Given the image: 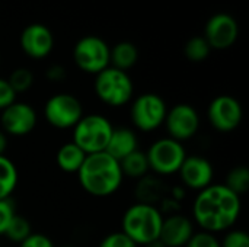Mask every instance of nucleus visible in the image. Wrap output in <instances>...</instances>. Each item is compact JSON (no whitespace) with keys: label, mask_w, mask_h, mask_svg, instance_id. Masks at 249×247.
Masks as SVG:
<instances>
[{"label":"nucleus","mask_w":249,"mask_h":247,"mask_svg":"<svg viewBox=\"0 0 249 247\" xmlns=\"http://www.w3.org/2000/svg\"><path fill=\"white\" fill-rule=\"evenodd\" d=\"M19 41L22 51L34 60L48 57L54 48V35L51 29L42 23H31L23 28Z\"/></svg>","instance_id":"obj_14"},{"label":"nucleus","mask_w":249,"mask_h":247,"mask_svg":"<svg viewBox=\"0 0 249 247\" xmlns=\"http://www.w3.org/2000/svg\"><path fill=\"white\" fill-rule=\"evenodd\" d=\"M45 76L48 80L51 82H61L64 77H66V70L64 67H61L60 64H53L47 68L45 71Z\"/></svg>","instance_id":"obj_32"},{"label":"nucleus","mask_w":249,"mask_h":247,"mask_svg":"<svg viewBox=\"0 0 249 247\" xmlns=\"http://www.w3.org/2000/svg\"><path fill=\"white\" fill-rule=\"evenodd\" d=\"M7 146H9L7 134L0 128V156H4V153H6V150H7Z\"/></svg>","instance_id":"obj_33"},{"label":"nucleus","mask_w":249,"mask_h":247,"mask_svg":"<svg viewBox=\"0 0 249 247\" xmlns=\"http://www.w3.org/2000/svg\"><path fill=\"white\" fill-rule=\"evenodd\" d=\"M60 247H74V246H71V245H63V246H60Z\"/></svg>","instance_id":"obj_35"},{"label":"nucleus","mask_w":249,"mask_h":247,"mask_svg":"<svg viewBox=\"0 0 249 247\" xmlns=\"http://www.w3.org/2000/svg\"><path fill=\"white\" fill-rule=\"evenodd\" d=\"M220 247H249V236L245 230H228Z\"/></svg>","instance_id":"obj_26"},{"label":"nucleus","mask_w":249,"mask_h":247,"mask_svg":"<svg viewBox=\"0 0 249 247\" xmlns=\"http://www.w3.org/2000/svg\"><path fill=\"white\" fill-rule=\"evenodd\" d=\"M38 122L36 111L26 102L15 100L6 109L1 111L0 124L1 130L7 135L13 137H25L31 134Z\"/></svg>","instance_id":"obj_12"},{"label":"nucleus","mask_w":249,"mask_h":247,"mask_svg":"<svg viewBox=\"0 0 249 247\" xmlns=\"http://www.w3.org/2000/svg\"><path fill=\"white\" fill-rule=\"evenodd\" d=\"M239 36L238 20L229 13L213 15L204 29V38L212 49H228Z\"/></svg>","instance_id":"obj_13"},{"label":"nucleus","mask_w":249,"mask_h":247,"mask_svg":"<svg viewBox=\"0 0 249 247\" xmlns=\"http://www.w3.org/2000/svg\"><path fill=\"white\" fill-rule=\"evenodd\" d=\"M136 150H139V138L133 128L117 127L112 130L105 153H108L112 159L120 162Z\"/></svg>","instance_id":"obj_17"},{"label":"nucleus","mask_w":249,"mask_h":247,"mask_svg":"<svg viewBox=\"0 0 249 247\" xmlns=\"http://www.w3.org/2000/svg\"><path fill=\"white\" fill-rule=\"evenodd\" d=\"M86 153L77 147L73 141L63 144L55 154V163L58 166L60 170L66 172V173H77L79 169L82 167L85 159H86Z\"/></svg>","instance_id":"obj_18"},{"label":"nucleus","mask_w":249,"mask_h":247,"mask_svg":"<svg viewBox=\"0 0 249 247\" xmlns=\"http://www.w3.org/2000/svg\"><path fill=\"white\" fill-rule=\"evenodd\" d=\"M139 60V49L130 41H121L111 48L109 66L123 71H128Z\"/></svg>","instance_id":"obj_19"},{"label":"nucleus","mask_w":249,"mask_h":247,"mask_svg":"<svg viewBox=\"0 0 249 247\" xmlns=\"http://www.w3.org/2000/svg\"><path fill=\"white\" fill-rule=\"evenodd\" d=\"M212 48L204 36H193L187 41L184 47L185 57L193 63H201L209 58Z\"/></svg>","instance_id":"obj_22"},{"label":"nucleus","mask_w":249,"mask_h":247,"mask_svg":"<svg viewBox=\"0 0 249 247\" xmlns=\"http://www.w3.org/2000/svg\"><path fill=\"white\" fill-rule=\"evenodd\" d=\"M15 100H16V93L10 87L7 79H1L0 77V111L6 109Z\"/></svg>","instance_id":"obj_31"},{"label":"nucleus","mask_w":249,"mask_h":247,"mask_svg":"<svg viewBox=\"0 0 249 247\" xmlns=\"http://www.w3.org/2000/svg\"><path fill=\"white\" fill-rule=\"evenodd\" d=\"M83 115L85 114L80 100L70 93L53 95L44 105L45 121L57 130L73 128Z\"/></svg>","instance_id":"obj_9"},{"label":"nucleus","mask_w":249,"mask_h":247,"mask_svg":"<svg viewBox=\"0 0 249 247\" xmlns=\"http://www.w3.org/2000/svg\"><path fill=\"white\" fill-rule=\"evenodd\" d=\"M15 215H16V211H15V204L12 202V199L10 198L0 199V236H4V231L9 227Z\"/></svg>","instance_id":"obj_27"},{"label":"nucleus","mask_w":249,"mask_h":247,"mask_svg":"<svg viewBox=\"0 0 249 247\" xmlns=\"http://www.w3.org/2000/svg\"><path fill=\"white\" fill-rule=\"evenodd\" d=\"M112 130L114 127L107 116L99 114L83 115L73 127V143L86 154L102 153L108 146Z\"/></svg>","instance_id":"obj_5"},{"label":"nucleus","mask_w":249,"mask_h":247,"mask_svg":"<svg viewBox=\"0 0 249 247\" xmlns=\"http://www.w3.org/2000/svg\"><path fill=\"white\" fill-rule=\"evenodd\" d=\"M168 106L156 93H143L137 96L130 106V119L136 130L152 132L163 125Z\"/></svg>","instance_id":"obj_7"},{"label":"nucleus","mask_w":249,"mask_h":247,"mask_svg":"<svg viewBox=\"0 0 249 247\" xmlns=\"http://www.w3.org/2000/svg\"><path fill=\"white\" fill-rule=\"evenodd\" d=\"M169 138L184 143L191 140L200 130V115L190 103H178L166 112L163 122Z\"/></svg>","instance_id":"obj_11"},{"label":"nucleus","mask_w":249,"mask_h":247,"mask_svg":"<svg viewBox=\"0 0 249 247\" xmlns=\"http://www.w3.org/2000/svg\"><path fill=\"white\" fill-rule=\"evenodd\" d=\"M109 45L96 35H86L80 38L73 48V60L76 66L88 73L98 74L109 67Z\"/></svg>","instance_id":"obj_8"},{"label":"nucleus","mask_w":249,"mask_h":247,"mask_svg":"<svg viewBox=\"0 0 249 247\" xmlns=\"http://www.w3.org/2000/svg\"><path fill=\"white\" fill-rule=\"evenodd\" d=\"M242 211L241 197L225 183H212L200 191L193 204V221L212 234L231 230Z\"/></svg>","instance_id":"obj_1"},{"label":"nucleus","mask_w":249,"mask_h":247,"mask_svg":"<svg viewBox=\"0 0 249 247\" xmlns=\"http://www.w3.org/2000/svg\"><path fill=\"white\" fill-rule=\"evenodd\" d=\"M118 163H120L123 176L130 178V179H143V178H146L147 172L150 170L146 153L142 151L140 148L133 151L131 154H128Z\"/></svg>","instance_id":"obj_20"},{"label":"nucleus","mask_w":249,"mask_h":247,"mask_svg":"<svg viewBox=\"0 0 249 247\" xmlns=\"http://www.w3.org/2000/svg\"><path fill=\"white\" fill-rule=\"evenodd\" d=\"M185 247H220V240L216 237V234L207 231H198L193 234V237L190 239Z\"/></svg>","instance_id":"obj_28"},{"label":"nucleus","mask_w":249,"mask_h":247,"mask_svg":"<svg viewBox=\"0 0 249 247\" xmlns=\"http://www.w3.org/2000/svg\"><path fill=\"white\" fill-rule=\"evenodd\" d=\"M82 189L96 198H105L115 194L124 181L120 163L108 153L88 154L77 172Z\"/></svg>","instance_id":"obj_2"},{"label":"nucleus","mask_w":249,"mask_h":247,"mask_svg":"<svg viewBox=\"0 0 249 247\" xmlns=\"http://www.w3.org/2000/svg\"><path fill=\"white\" fill-rule=\"evenodd\" d=\"M19 247H55L54 246V243H53V240L48 237V236H45V234H42V233H31L20 245Z\"/></svg>","instance_id":"obj_30"},{"label":"nucleus","mask_w":249,"mask_h":247,"mask_svg":"<svg viewBox=\"0 0 249 247\" xmlns=\"http://www.w3.org/2000/svg\"><path fill=\"white\" fill-rule=\"evenodd\" d=\"M144 247H166L160 240H156V242H153V243H150V245H147V246Z\"/></svg>","instance_id":"obj_34"},{"label":"nucleus","mask_w":249,"mask_h":247,"mask_svg":"<svg viewBox=\"0 0 249 247\" xmlns=\"http://www.w3.org/2000/svg\"><path fill=\"white\" fill-rule=\"evenodd\" d=\"M149 169L159 176H171L179 172L187 151L182 143L169 137L156 140L146 151Z\"/></svg>","instance_id":"obj_6"},{"label":"nucleus","mask_w":249,"mask_h":247,"mask_svg":"<svg viewBox=\"0 0 249 247\" xmlns=\"http://www.w3.org/2000/svg\"><path fill=\"white\" fill-rule=\"evenodd\" d=\"M19 182L16 165L6 156H0V199H7L15 192Z\"/></svg>","instance_id":"obj_21"},{"label":"nucleus","mask_w":249,"mask_h":247,"mask_svg":"<svg viewBox=\"0 0 249 247\" xmlns=\"http://www.w3.org/2000/svg\"><path fill=\"white\" fill-rule=\"evenodd\" d=\"M93 89L99 100L112 108L130 103L134 93V84L128 73L111 66L95 76Z\"/></svg>","instance_id":"obj_4"},{"label":"nucleus","mask_w":249,"mask_h":247,"mask_svg":"<svg viewBox=\"0 0 249 247\" xmlns=\"http://www.w3.org/2000/svg\"><path fill=\"white\" fill-rule=\"evenodd\" d=\"M232 192L236 195L247 194L249 188V170L245 166H236L233 167L228 176H226V183H225Z\"/></svg>","instance_id":"obj_23"},{"label":"nucleus","mask_w":249,"mask_h":247,"mask_svg":"<svg viewBox=\"0 0 249 247\" xmlns=\"http://www.w3.org/2000/svg\"><path fill=\"white\" fill-rule=\"evenodd\" d=\"M163 215L153 205L136 202L130 205L121 220V231L137 246H147L159 240Z\"/></svg>","instance_id":"obj_3"},{"label":"nucleus","mask_w":249,"mask_h":247,"mask_svg":"<svg viewBox=\"0 0 249 247\" xmlns=\"http://www.w3.org/2000/svg\"><path fill=\"white\" fill-rule=\"evenodd\" d=\"M194 233L193 220L182 214H172L163 218L159 240L166 247H185Z\"/></svg>","instance_id":"obj_16"},{"label":"nucleus","mask_w":249,"mask_h":247,"mask_svg":"<svg viewBox=\"0 0 249 247\" xmlns=\"http://www.w3.org/2000/svg\"><path fill=\"white\" fill-rule=\"evenodd\" d=\"M207 119L210 125L223 134L238 130L244 119V109L241 102L231 95H220L214 98L207 109Z\"/></svg>","instance_id":"obj_10"},{"label":"nucleus","mask_w":249,"mask_h":247,"mask_svg":"<svg viewBox=\"0 0 249 247\" xmlns=\"http://www.w3.org/2000/svg\"><path fill=\"white\" fill-rule=\"evenodd\" d=\"M178 173L184 186L200 192L213 183L214 169L210 160L203 156H187Z\"/></svg>","instance_id":"obj_15"},{"label":"nucleus","mask_w":249,"mask_h":247,"mask_svg":"<svg viewBox=\"0 0 249 247\" xmlns=\"http://www.w3.org/2000/svg\"><path fill=\"white\" fill-rule=\"evenodd\" d=\"M98 247H139L133 240H130L123 231H114L105 236Z\"/></svg>","instance_id":"obj_29"},{"label":"nucleus","mask_w":249,"mask_h":247,"mask_svg":"<svg viewBox=\"0 0 249 247\" xmlns=\"http://www.w3.org/2000/svg\"><path fill=\"white\" fill-rule=\"evenodd\" d=\"M10 87L13 89V92L18 95V93H25L28 92L32 84H34V74L29 68H25V67H19V68H15L9 79H7Z\"/></svg>","instance_id":"obj_25"},{"label":"nucleus","mask_w":249,"mask_h":247,"mask_svg":"<svg viewBox=\"0 0 249 247\" xmlns=\"http://www.w3.org/2000/svg\"><path fill=\"white\" fill-rule=\"evenodd\" d=\"M31 233H32L31 223H29L25 217L16 214V215L13 217V220L10 221L9 227L6 229L4 236H6L10 242L19 243V245H20Z\"/></svg>","instance_id":"obj_24"}]
</instances>
